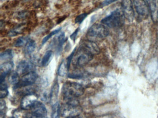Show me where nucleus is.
<instances>
[{
	"label": "nucleus",
	"instance_id": "obj_24",
	"mask_svg": "<svg viewBox=\"0 0 158 118\" xmlns=\"http://www.w3.org/2000/svg\"><path fill=\"white\" fill-rule=\"evenodd\" d=\"M57 41H58L57 49L59 51H60L62 48L63 45L65 41V33L64 32H61L58 36Z\"/></svg>",
	"mask_w": 158,
	"mask_h": 118
},
{
	"label": "nucleus",
	"instance_id": "obj_32",
	"mask_svg": "<svg viewBox=\"0 0 158 118\" xmlns=\"http://www.w3.org/2000/svg\"><path fill=\"white\" fill-rule=\"evenodd\" d=\"M118 0H105L103 1L101 4V6H106L109 5L111 4L113 2H116Z\"/></svg>",
	"mask_w": 158,
	"mask_h": 118
},
{
	"label": "nucleus",
	"instance_id": "obj_20",
	"mask_svg": "<svg viewBox=\"0 0 158 118\" xmlns=\"http://www.w3.org/2000/svg\"><path fill=\"white\" fill-rule=\"evenodd\" d=\"M19 74L17 72H11L10 73L9 76V80L10 84L12 85H16L19 83L20 81L19 79Z\"/></svg>",
	"mask_w": 158,
	"mask_h": 118
},
{
	"label": "nucleus",
	"instance_id": "obj_16",
	"mask_svg": "<svg viewBox=\"0 0 158 118\" xmlns=\"http://www.w3.org/2000/svg\"><path fill=\"white\" fill-rule=\"evenodd\" d=\"M53 52L51 50L47 51L41 60V65L43 67H46L49 64L53 58Z\"/></svg>",
	"mask_w": 158,
	"mask_h": 118
},
{
	"label": "nucleus",
	"instance_id": "obj_9",
	"mask_svg": "<svg viewBox=\"0 0 158 118\" xmlns=\"http://www.w3.org/2000/svg\"><path fill=\"white\" fill-rule=\"evenodd\" d=\"M38 97L35 94H28L24 96L21 101V107L23 109H31L37 101Z\"/></svg>",
	"mask_w": 158,
	"mask_h": 118
},
{
	"label": "nucleus",
	"instance_id": "obj_1",
	"mask_svg": "<svg viewBox=\"0 0 158 118\" xmlns=\"http://www.w3.org/2000/svg\"><path fill=\"white\" fill-rule=\"evenodd\" d=\"M125 18L122 10L121 11L119 9H116L103 18L101 20V22L109 27L117 28L121 27L123 25Z\"/></svg>",
	"mask_w": 158,
	"mask_h": 118
},
{
	"label": "nucleus",
	"instance_id": "obj_15",
	"mask_svg": "<svg viewBox=\"0 0 158 118\" xmlns=\"http://www.w3.org/2000/svg\"><path fill=\"white\" fill-rule=\"evenodd\" d=\"M59 92V85L58 82H56L52 88L51 92L50 95L51 103L52 105L58 102L57 100H58Z\"/></svg>",
	"mask_w": 158,
	"mask_h": 118
},
{
	"label": "nucleus",
	"instance_id": "obj_36",
	"mask_svg": "<svg viewBox=\"0 0 158 118\" xmlns=\"http://www.w3.org/2000/svg\"></svg>",
	"mask_w": 158,
	"mask_h": 118
},
{
	"label": "nucleus",
	"instance_id": "obj_11",
	"mask_svg": "<svg viewBox=\"0 0 158 118\" xmlns=\"http://www.w3.org/2000/svg\"><path fill=\"white\" fill-rule=\"evenodd\" d=\"M83 49L89 53L93 55L99 54L100 49L95 41L88 40L83 43Z\"/></svg>",
	"mask_w": 158,
	"mask_h": 118
},
{
	"label": "nucleus",
	"instance_id": "obj_22",
	"mask_svg": "<svg viewBox=\"0 0 158 118\" xmlns=\"http://www.w3.org/2000/svg\"><path fill=\"white\" fill-rule=\"evenodd\" d=\"M29 38L27 37H22L18 38L14 43V46L16 47H21L24 45H26L27 43L29 41Z\"/></svg>",
	"mask_w": 158,
	"mask_h": 118
},
{
	"label": "nucleus",
	"instance_id": "obj_33",
	"mask_svg": "<svg viewBox=\"0 0 158 118\" xmlns=\"http://www.w3.org/2000/svg\"><path fill=\"white\" fill-rule=\"evenodd\" d=\"M79 118V116H76V117H69V118Z\"/></svg>",
	"mask_w": 158,
	"mask_h": 118
},
{
	"label": "nucleus",
	"instance_id": "obj_5",
	"mask_svg": "<svg viewBox=\"0 0 158 118\" xmlns=\"http://www.w3.org/2000/svg\"><path fill=\"white\" fill-rule=\"evenodd\" d=\"M38 78V75L34 72H29L25 74L22 77L17 85H15V88H21L32 85L35 84Z\"/></svg>",
	"mask_w": 158,
	"mask_h": 118
},
{
	"label": "nucleus",
	"instance_id": "obj_14",
	"mask_svg": "<svg viewBox=\"0 0 158 118\" xmlns=\"http://www.w3.org/2000/svg\"><path fill=\"white\" fill-rule=\"evenodd\" d=\"M31 68L32 65L30 63L26 61H22L17 65L16 72L21 74H26L28 73Z\"/></svg>",
	"mask_w": 158,
	"mask_h": 118
},
{
	"label": "nucleus",
	"instance_id": "obj_29",
	"mask_svg": "<svg viewBox=\"0 0 158 118\" xmlns=\"http://www.w3.org/2000/svg\"><path fill=\"white\" fill-rule=\"evenodd\" d=\"M68 77L70 78H75V79H79V78H82L83 77V74L81 73H73L70 74L68 75Z\"/></svg>",
	"mask_w": 158,
	"mask_h": 118
},
{
	"label": "nucleus",
	"instance_id": "obj_27",
	"mask_svg": "<svg viewBox=\"0 0 158 118\" xmlns=\"http://www.w3.org/2000/svg\"><path fill=\"white\" fill-rule=\"evenodd\" d=\"M9 94L7 88H1L0 90V98L2 99L7 96Z\"/></svg>",
	"mask_w": 158,
	"mask_h": 118
},
{
	"label": "nucleus",
	"instance_id": "obj_12",
	"mask_svg": "<svg viewBox=\"0 0 158 118\" xmlns=\"http://www.w3.org/2000/svg\"><path fill=\"white\" fill-rule=\"evenodd\" d=\"M148 5L152 19L153 23H156L158 20V6L156 0H146Z\"/></svg>",
	"mask_w": 158,
	"mask_h": 118
},
{
	"label": "nucleus",
	"instance_id": "obj_30",
	"mask_svg": "<svg viewBox=\"0 0 158 118\" xmlns=\"http://www.w3.org/2000/svg\"><path fill=\"white\" fill-rule=\"evenodd\" d=\"M79 30H80L79 28H77L75 30L74 32L70 36V37H71V39L73 41H75L77 37L78 32H79Z\"/></svg>",
	"mask_w": 158,
	"mask_h": 118
},
{
	"label": "nucleus",
	"instance_id": "obj_2",
	"mask_svg": "<svg viewBox=\"0 0 158 118\" xmlns=\"http://www.w3.org/2000/svg\"><path fill=\"white\" fill-rule=\"evenodd\" d=\"M109 34L107 27L102 24H95L89 28L86 36L89 40L95 41L104 39Z\"/></svg>",
	"mask_w": 158,
	"mask_h": 118
},
{
	"label": "nucleus",
	"instance_id": "obj_31",
	"mask_svg": "<svg viewBox=\"0 0 158 118\" xmlns=\"http://www.w3.org/2000/svg\"><path fill=\"white\" fill-rule=\"evenodd\" d=\"M0 101V110L1 112H3V111L5 110L6 108V102L4 100L1 99Z\"/></svg>",
	"mask_w": 158,
	"mask_h": 118
},
{
	"label": "nucleus",
	"instance_id": "obj_7",
	"mask_svg": "<svg viewBox=\"0 0 158 118\" xmlns=\"http://www.w3.org/2000/svg\"><path fill=\"white\" fill-rule=\"evenodd\" d=\"M82 112L81 107L78 105L66 104L62 110V115L66 118L78 116Z\"/></svg>",
	"mask_w": 158,
	"mask_h": 118
},
{
	"label": "nucleus",
	"instance_id": "obj_19",
	"mask_svg": "<svg viewBox=\"0 0 158 118\" xmlns=\"http://www.w3.org/2000/svg\"><path fill=\"white\" fill-rule=\"evenodd\" d=\"M24 28V26L23 25H19L11 30L8 33V36L10 37L17 36L23 32Z\"/></svg>",
	"mask_w": 158,
	"mask_h": 118
},
{
	"label": "nucleus",
	"instance_id": "obj_34",
	"mask_svg": "<svg viewBox=\"0 0 158 118\" xmlns=\"http://www.w3.org/2000/svg\"><path fill=\"white\" fill-rule=\"evenodd\" d=\"M6 1V0H1V2H3V1Z\"/></svg>",
	"mask_w": 158,
	"mask_h": 118
},
{
	"label": "nucleus",
	"instance_id": "obj_10",
	"mask_svg": "<svg viewBox=\"0 0 158 118\" xmlns=\"http://www.w3.org/2000/svg\"><path fill=\"white\" fill-rule=\"evenodd\" d=\"M83 50V52L78 55L75 61V64L77 66H80V67L85 66L87 64L93 59V56H94L89 53L86 51L85 50Z\"/></svg>",
	"mask_w": 158,
	"mask_h": 118
},
{
	"label": "nucleus",
	"instance_id": "obj_26",
	"mask_svg": "<svg viewBox=\"0 0 158 118\" xmlns=\"http://www.w3.org/2000/svg\"><path fill=\"white\" fill-rule=\"evenodd\" d=\"M88 14H87V13H83V14H80L76 18L75 22L76 24H81L83 22V21L86 18Z\"/></svg>",
	"mask_w": 158,
	"mask_h": 118
},
{
	"label": "nucleus",
	"instance_id": "obj_3",
	"mask_svg": "<svg viewBox=\"0 0 158 118\" xmlns=\"http://www.w3.org/2000/svg\"><path fill=\"white\" fill-rule=\"evenodd\" d=\"M64 99L77 98L83 95L85 91L82 85L75 82H67L63 87Z\"/></svg>",
	"mask_w": 158,
	"mask_h": 118
},
{
	"label": "nucleus",
	"instance_id": "obj_17",
	"mask_svg": "<svg viewBox=\"0 0 158 118\" xmlns=\"http://www.w3.org/2000/svg\"><path fill=\"white\" fill-rule=\"evenodd\" d=\"M36 47V43L34 40L30 39L25 48V52L27 54H30L35 51Z\"/></svg>",
	"mask_w": 158,
	"mask_h": 118
},
{
	"label": "nucleus",
	"instance_id": "obj_23",
	"mask_svg": "<svg viewBox=\"0 0 158 118\" xmlns=\"http://www.w3.org/2000/svg\"><path fill=\"white\" fill-rule=\"evenodd\" d=\"M60 104L58 101L52 105V118H60Z\"/></svg>",
	"mask_w": 158,
	"mask_h": 118
},
{
	"label": "nucleus",
	"instance_id": "obj_6",
	"mask_svg": "<svg viewBox=\"0 0 158 118\" xmlns=\"http://www.w3.org/2000/svg\"><path fill=\"white\" fill-rule=\"evenodd\" d=\"M121 6L125 18L129 22H133L135 18V13L131 0H123Z\"/></svg>",
	"mask_w": 158,
	"mask_h": 118
},
{
	"label": "nucleus",
	"instance_id": "obj_13",
	"mask_svg": "<svg viewBox=\"0 0 158 118\" xmlns=\"http://www.w3.org/2000/svg\"><path fill=\"white\" fill-rule=\"evenodd\" d=\"M14 67V63L13 62L9 61L3 63L1 65L0 71H1V83L5 81V78L8 74L11 73Z\"/></svg>",
	"mask_w": 158,
	"mask_h": 118
},
{
	"label": "nucleus",
	"instance_id": "obj_25",
	"mask_svg": "<svg viewBox=\"0 0 158 118\" xmlns=\"http://www.w3.org/2000/svg\"><path fill=\"white\" fill-rule=\"evenodd\" d=\"M62 28L60 27L59 28L55 30H53V31H52L51 32L49 33V34H48L47 36H46L45 37H44V38L43 39L42 41V45H43L44 44H45L52 37H53L54 35H56L57 33H59L60 31L61 30Z\"/></svg>",
	"mask_w": 158,
	"mask_h": 118
},
{
	"label": "nucleus",
	"instance_id": "obj_21",
	"mask_svg": "<svg viewBox=\"0 0 158 118\" xmlns=\"http://www.w3.org/2000/svg\"><path fill=\"white\" fill-rule=\"evenodd\" d=\"M13 57V53L12 50L7 49L2 53L0 55V59L1 61H7L11 60Z\"/></svg>",
	"mask_w": 158,
	"mask_h": 118
},
{
	"label": "nucleus",
	"instance_id": "obj_18",
	"mask_svg": "<svg viewBox=\"0 0 158 118\" xmlns=\"http://www.w3.org/2000/svg\"><path fill=\"white\" fill-rule=\"evenodd\" d=\"M69 70L67 66V62L64 61L61 63L58 68V73L59 76L64 77L67 74V71Z\"/></svg>",
	"mask_w": 158,
	"mask_h": 118
},
{
	"label": "nucleus",
	"instance_id": "obj_28",
	"mask_svg": "<svg viewBox=\"0 0 158 118\" xmlns=\"http://www.w3.org/2000/svg\"><path fill=\"white\" fill-rule=\"evenodd\" d=\"M76 49V48L73 51V52L71 54L69 55V57L67 58V60H66V62H67V66H68V69H69L70 68V65H71V62H72V60H73V57L75 53Z\"/></svg>",
	"mask_w": 158,
	"mask_h": 118
},
{
	"label": "nucleus",
	"instance_id": "obj_35",
	"mask_svg": "<svg viewBox=\"0 0 158 118\" xmlns=\"http://www.w3.org/2000/svg\"><path fill=\"white\" fill-rule=\"evenodd\" d=\"M14 118V117H11V118Z\"/></svg>",
	"mask_w": 158,
	"mask_h": 118
},
{
	"label": "nucleus",
	"instance_id": "obj_8",
	"mask_svg": "<svg viewBox=\"0 0 158 118\" xmlns=\"http://www.w3.org/2000/svg\"><path fill=\"white\" fill-rule=\"evenodd\" d=\"M134 6L139 15L142 18H147L149 15L148 7L145 0H133Z\"/></svg>",
	"mask_w": 158,
	"mask_h": 118
},
{
	"label": "nucleus",
	"instance_id": "obj_4",
	"mask_svg": "<svg viewBox=\"0 0 158 118\" xmlns=\"http://www.w3.org/2000/svg\"><path fill=\"white\" fill-rule=\"evenodd\" d=\"M32 112L27 115V118H47V109L45 105L36 101L31 108Z\"/></svg>",
	"mask_w": 158,
	"mask_h": 118
}]
</instances>
